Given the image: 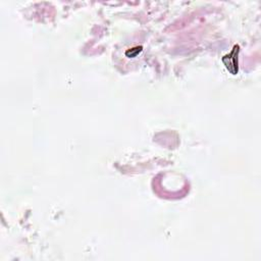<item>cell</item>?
Masks as SVG:
<instances>
[{"instance_id": "obj_1", "label": "cell", "mask_w": 261, "mask_h": 261, "mask_svg": "<svg viewBox=\"0 0 261 261\" xmlns=\"http://www.w3.org/2000/svg\"><path fill=\"white\" fill-rule=\"evenodd\" d=\"M239 45H235L233 50L225 55L222 57V62L226 65L227 69L232 73V74H237L239 71V62H238V54H239Z\"/></svg>"}]
</instances>
